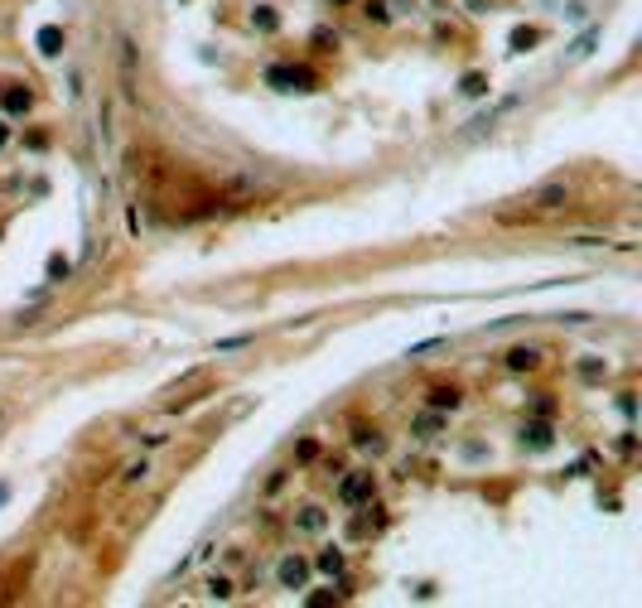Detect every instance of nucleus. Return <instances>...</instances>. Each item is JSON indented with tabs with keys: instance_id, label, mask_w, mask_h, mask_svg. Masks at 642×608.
<instances>
[{
	"instance_id": "21",
	"label": "nucleus",
	"mask_w": 642,
	"mask_h": 608,
	"mask_svg": "<svg viewBox=\"0 0 642 608\" xmlns=\"http://www.w3.org/2000/svg\"><path fill=\"white\" fill-rule=\"evenodd\" d=\"M338 5H343V0H338Z\"/></svg>"
},
{
	"instance_id": "14",
	"label": "nucleus",
	"mask_w": 642,
	"mask_h": 608,
	"mask_svg": "<svg viewBox=\"0 0 642 608\" xmlns=\"http://www.w3.org/2000/svg\"><path fill=\"white\" fill-rule=\"evenodd\" d=\"M300 526H305V531H323V512H319V507H305Z\"/></svg>"
},
{
	"instance_id": "8",
	"label": "nucleus",
	"mask_w": 642,
	"mask_h": 608,
	"mask_svg": "<svg viewBox=\"0 0 642 608\" xmlns=\"http://www.w3.org/2000/svg\"><path fill=\"white\" fill-rule=\"evenodd\" d=\"M550 439H555L550 425H527L522 430V444H532V449H550Z\"/></svg>"
},
{
	"instance_id": "7",
	"label": "nucleus",
	"mask_w": 642,
	"mask_h": 608,
	"mask_svg": "<svg viewBox=\"0 0 642 608\" xmlns=\"http://www.w3.org/2000/svg\"><path fill=\"white\" fill-rule=\"evenodd\" d=\"M536 362H541L536 348H512V353H507V367H512V372H532Z\"/></svg>"
},
{
	"instance_id": "18",
	"label": "nucleus",
	"mask_w": 642,
	"mask_h": 608,
	"mask_svg": "<svg viewBox=\"0 0 642 608\" xmlns=\"http://www.w3.org/2000/svg\"><path fill=\"white\" fill-rule=\"evenodd\" d=\"M5 106H10V111H29V92H10Z\"/></svg>"
},
{
	"instance_id": "19",
	"label": "nucleus",
	"mask_w": 642,
	"mask_h": 608,
	"mask_svg": "<svg viewBox=\"0 0 642 608\" xmlns=\"http://www.w3.org/2000/svg\"><path fill=\"white\" fill-rule=\"evenodd\" d=\"M5 135H10V130H5V121H0V145H5Z\"/></svg>"
},
{
	"instance_id": "6",
	"label": "nucleus",
	"mask_w": 642,
	"mask_h": 608,
	"mask_svg": "<svg viewBox=\"0 0 642 608\" xmlns=\"http://www.w3.org/2000/svg\"><path fill=\"white\" fill-rule=\"evenodd\" d=\"M121 83H126V97H135V44L121 39Z\"/></svg>"
},
{
	"instance_id": "9",
	"label": "nucleus",
	"mask_w": 642,
	"mask_h": 608,
	"mask_svg": "<svg viewBox=\"0 0 642 608\" xmlns=\"http://www.w3.org/2000/svg\"><path fill=\"white\" fill-rule=\"evenodd\" d=\"M454 405H459V391L454 387H434L430 391V410H454Z\"/></svg>"
},
{
	"instance_id": "15",
	"label": "nucleus",
	"mask_w": 642,
	"mask_h": 608,
	"mask_svg": "<svg viewBox=\"0 0 642 608\" xmlns=\"http://www.w3.org/2000/svg\"><path fill=\"white\" fill-rule=\"evenodd\" d=\"M49 280H68V261L63 256H49Z\"/></svg>"
},
{
	"instance_id": "16",
	"label": "nucleus",
	"mask_w": 642,
	"mask_h": 608,
	"mask_svg": "<svg viewBox=\"0 0 642 608\" xmlns=\"http://www.w3.org/2000/svg\"><path fill=\"white\" fill-rule=\"evenodd\" d=\"M353 444H362V449H367V444H372V449H377V444H382V439H377V430H353Z\"/></svg>"
},
{
	"instance_id": "17",
	"label": "nucleus",
	"mask_w": 642,
	"mask_h": 608,
	"mask_svg": "<svg viewBox=\"0 0 642 608\" xmlns=\"http://www.w3.org/2000/svg\"><path fill=\"white\" fill-rule=\"evenodd\" d=\"M145 473H150V464L140 459V464H130V468H126V483H145Z\"/></svg>"
},
{
	"instance_id": "13",
	"label": "nucleus",
	"mask_w": 642,
	"mask_h": 608,
	"mask_svg": "<svg viewBox=\"0 0 642 608\" xmlns=\"http://www.w3.org/2000/svg\"><path fill=\"white\" fill-rule=\"evenodd\" d=\"M536 39H541L536 29H517V34H512V49H517V53H527V49H532Z\"/></svg>"
},
{
	"instance_id": "3",
	"label": "nucleus",
	"mask_w": 642,
	"mask_h": 608,
	"mask_svg": "<svg viewBox=\"0 0 642 608\" xmlns=\"http://www.w3.org/2000/svg\"><path fill=\"white\" fill-rule=\"evenodd\" d=\"M372 493H377V483H372V473H348L343 483H338V498L348 507H362L372 503Z\"/></svg>"
},
{
	"instance_id": "20",
	"label": "nucleus",
	"mask_w": 642,
	"mask_h": 608,
	"mask_svg": "<svg viewBox=\"0 0 642 608\" xmlns=\"http://www.w3.org/2000/svg\"><path fill=\"white\" fill-rule=\"evenodd\" d=\"M5 498H10V493H5V488H0V503H5Z\"/></svg>"
},
{
	"instance_id": "10",
	"label": "nucleus",
	"mask_w": 642,
	"mask_h": 608,
	"mask_svg": "<svg viewBox=\"0 0 642 608\" xmlns=\"http://www.w3.org/2000/svg\"><path fill=\"white\" fill-rule=\"evenodd\" d=\"M343 565H348V560H343V550H333V546L319 555V570H323V575H343Z\"/></svg>"
},
{
	"instance_id": "11",
	"label": "nucleus",
	"mask_w": 642,
	"mask_h": 608,
	"mask_svg": "<svg viewBox=\"0 0 642 608\" xmlns=\"http://www.w3.org/2000/svg\"><path fill=\"white\" fill-rule=\"evenodd\" d=\"M208 599H232V580L227 575H213L208 580Z\"/></svg>"
},
{
	"instance_id": "4",
	"label": "nucleus",
	"mask_w": 642,
	"mask_h": 608,
	"mask_svg": "<svg viewBox=\"0 0 642 608\" xmlns=\"http://www.w3.org/2000/svg\"><path fill=\"white\" fill-rule=\"evenodd\" d=\"M276 580H280V589H305V580H310V565H305L300 555H285V560L276 565Z\"/></svg>"
},
{
	"instance_id": "2",
	"label": "nucleus",
	"mask_w": 642,
	"mask_h": 608,
	"mask_svg": "<svg viewBox=\"0 0 642 608\" xmlns=\"http://www.w3.org/2000/svg\"><path fill=\"white\" fill-rule=\"evenodd\" d=\"M522 203H532L536 212H555V208H565V203H570V184H565V179H550V184L532 189Z\"/></svg>"
},
{
	"instance_id": "1",
	"label": "nucleus",
	"mask_w": 642,
	"mask_h": 608,
	"mask_svg": "<svg viewBox=\"0 0 642 608\" xmlns=\"http://www.w3.org/2000/svg\"><path fill=\"white\" fill-rule=\"evenodd\" d=\"M266 83H271L276 92H314V87H319V78H314L310 68H295V63H271V68H266Z\"/></svg>"
},
{
	"instance_id": "5",
	"label": "nucleus",
	"mask_w": 642,
	"mask_h": 608,
	"mask_svg": "<svg viewBox=\"0 0 642 608\" xmlns=\"http://www.w3.org/2000/svg\"><path fill=\"white\" fill-rule=\"evenodd\" d=\"M34 44H39L44 58H58V53H63V29H58V24H44V29L34 34Z\"/></svg>"
},
{
	"instance_id": "12",
	"label": "nucleus",
	"mask_w": 642,
	"mask_h": 608,
	"mask_svg": "<svg viewBox=\"0 0 642 608\" xmlns=\"http://www.w3.org/2000/svg\"><path fill=\"white\" fill-rule=\"evenodd\" d=\"M464 92H468V97H483V92H488V78H483V73H468V78H464Z\"/></svg>"
}]
</instances>
